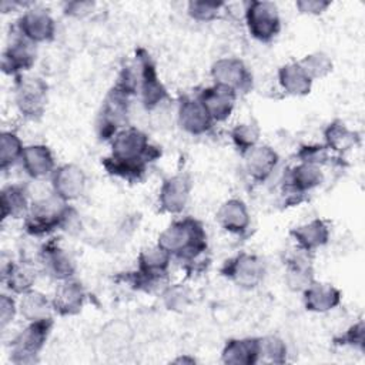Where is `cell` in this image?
<instances>
[{
    "instance_id": "1",
    "label": "cell",
    "mask_w": 365,
    "mask_h": 365,
    "mask_svg": "<svg viewBox=\"0 0 365 365\" xmlns=\"http://www.w3.org/2000/svg\"><path fill=\"white\" fill-rule=\"evenodd\" d=\"M111 153L101 160V165L110 175L128 182L143 180L150 163L161 155V150L150 144L148 135L137 127L127 125L111 140Z\"/></svg>"
},
{
    "instance_id": "2",
    "label": "cell",
    "mask_w": 365,
    "mask_h": 365,
    "mask_svg": "<svg viewBox=\"0 0 365 365\" xmlns=\"http://www.w3.org/2000/svg\"><path fill=\"white\" fill-rule=\"evenodd\" d=\"M157 244L171 257L184 262H194L208 247L204 225L194 217H184L173 221L160 232Z\"/></svg>"
},
{
    "instance_id": "3",
    "label": "cell",
    "mask_w": 365,
    "mask_h": 365,
    "mask_svg": "<svg viewBox=\"0 0 365 365\" xmlns=\"http://www.w3.org/2000/svg\"><path fill=\"white\" fill-rule=\"evenodd\" d=\"M77 211L54 194L30 205L24 218V230L31 237H44L56 230H67L77 218Z\"/></svg>"
},
{
    "instance_id": "4",
    "label": "cell",
    "mask_w": 365,
    "mask_h": 365,
    "mask_svg": "<svg viewBox=\"0 0 365 365\" xmlns=\"http://www.w3.org/2000/svg\"><path fill=\"white\" fill-rule=\"evenodd\" d=\"M173 257L158 244L145 247L137 257V269L127 272L124 279L135 289L151 291L165 279Z\"/></svg>"
},
{
    "instance_id": "5",
    "label": "cell",
    "mask_w": 365,
    "mask_h": 365,
    "mask_svg": "<svg viewBox=\"0 0 365 365\" xmlns=\"http://www.w3.org/2000/svg\"><path fill=\"white\" fill-rule=\"evenodd\" d=\"M54 321L53 318H44L31 321L23 328L10 344V361L16 365H30L37 362L41 349L44 348Z\"/></svg>"
},
{
    "instance_id": "6",
    "label": "cell",
    "mask_w": 365,
    "mask_h": 365,
    "mask_svg": "<svg viewBox=\"0 0 365 365\" xmlns=\"http://www.w3.org/2000/svg\"><path fill=\"white\" fill-rule=\"evenodd\" d=\"M48 86L34 76L20 74L14 80V103L19 113L27 120L40 118L47 106Z\"/></svg>"
},
{
    "instance_id": "7",
    "label": "cell",
    "mask_w": 365,
    "mask_h": 365,
    "mask_svg": "<svg viewBox=\"0 0 365 365\" xmlns=\"http://www.w3.org/2000/svg\"><path fill=\"white\" fill-rule=\"evenodd\" d=\"M245 24L250 34L261 41H272L281 30V19L278 7L272 1L251 0L245 3Z\"/></svg>"
},
{
    "instance_id": "8",
    "label": "cell",
    "mask_w": 365,
    "mask_h": 365,
    "mask_svg": "<svg viewBox=\"0 0 365 365\" xmlns=\"http://www.w3.org/2000/svg\"><path fill=\"white\" fill-rule=\"evenodd\" d=\"M128 100L130 97L123 94L115 87H111V90L107 93L96 120V131L100 140L110 141L120 130L127 127Z\"/></svg>"
},
{
    "instance_id": "9",
    "label": "cell",
    "mask_w": 365,
    "mask_h": 365,
    "mask_svg": "<svg viewBox=\"0 0 365 365\" xmlns=\"http://www.w3.org/2000/svg\"><path fill=\"white\" fill-rule=\"evenodd\" d=\"M135 67L138 73L141 103L147 110H154L168 98V94L164 84L158 78L153 57L143 47L135 50Z\"/></svg>"
},
{
    "instance_id": "10",
    "label": "cell",
    "mask_w": 365,
    "mask_h": 365,
    "mask_svg": "<svg viewBox=\"0 0 365 365\" xmlns=\"http://www.w3.org/2000/svg\"><path fill=\"white\" fill-rule=\"evenodd\" d=\"M221 275L244 289L257 288L265 277V264L255 255L248 252H240L227 259L221 269Z\"/></svg>"
},
{
    "instance_id": "11",
    "label": "cell",
    "mask_w": 365,
    "mask_h": 365,
    "mask_svg": "<svg viewBox=\"0 0 365 365\" xmlns=\"http://www.w3.org/2000/svg\"><path fill=\"white\" fill-rule=\"evenodd\" d=\"M210 74L214 84L224 86L237 94H245L252 88V74L245 63L237 57L215 60L210 68Z\"/></svg>"
},
{
    "instance_id": "12",
    "label": "cell",
    "mask_w": 365,
    "mask_h": 365,
    "mask_svg": "<svg viewBox=\"0 0 365 365\" xmlns=\"http://www.w3.org/2000/svg\"><path fill=\"white\" fill-rule=\"evenodd\" d=\"M177 120L178 125L191 135H202L214 125V120L197 96H182L180 98Z\"/></svg>"
},
{
    "instance_id": "13",
    "label": "cell",
    "mask_w": 365,
    "mask_h": 365,
    "mask_svg": "<svg viewBox=\"0 0 365 365\" xmlns=\"http://www.w3.org/2000/svg\"><path fill=\"white\" fill-rule=\"evenodd\" d=\"M50 178L53 194L64 202H70L81 197L87 184L86 173L77 164H63L57 167Z\"/></svg>"
},
{
    "instance_id": "14",
    "label": "cell",
    "mask_w": 365,
    "mask_h": 365,
    "mask_svg": "<svg viewBox=\"0 0 365 365\" xmlns=\"http://www.w3.org/2000/svg\"><path fill=\"white\" fill-rule=\"evenodd\" d=\"M191 188V177L185 173L167 177L158 192L160 210L168 214H180L188 202Z\"/></svg>"
},
{
    "instance_id": "15",
    "label": "cell",
    "mask_w": 365,
    "mask_h": 365,
    "mask_svg": "<svg viewBox=\"0 0 365 365\" xmlns=\"http://www.w3.org/2000/svg\"><path fill=\"white\" fill-rule=\"evenodd\" d=\"M41 269L56 281L73 278L76 274V264L71 257L54 240L47 241L37 254Z\"/></svg>"
},
{
    "instance_id": "16",
    "label": "cell",
    "mask_w": 365,
    "mask_h": 365,
    "mask_svg": "<svg viewBox=\"0 0 365 365\" xmlns=\"http://www.w3.org/2000/svg\"><path fill=\"white\" fill-rule=\"evenodd\" d=\"M17 30L21 37L37 44L51 41L56 34L54 19L43 9H29L17 20Z\"/></svg>"
},
{
    "instance_id": "17",
    "label": "cell",
    "mask_w": 365,
    "mask_h": 365,
    "mask_svg": "<svg viewBox=\"0 0 365 365\" xmlns=\"http://www.w3.org/2000/svg\"><path fill=\"white\" fill-rule=\"evenodd\" d=\"M36 61V44L20 34L4 48L1 54V70L10 76H20L30 70Z\"/></svg>"
},
{
    "instance_id": "18",
    "label": "cell",
    "mask_w": 365,
    "mask_h": 365,
    "mask_svg": "<svg viewBox=\"0 0 365 365\" xmlns=\"http://www.w3.org/2000/svg\"><path fill=\"white\" fill-rule=\"evenodd\" d=\"M195 96L204 104L214 123H220L231 115L238 94L224 86L212 84L201 88Z\"/></svg>"
},
{
    "instance_id": "19",
    "label": "cell",
    "mask_w": 365,
    "mask_h": 365,
    "mask_svg": "<svg viewBox=\"0 0 365 365\" xmlns=\"http://www.w3.org/2000/svg\"><path fill=\"white\" fill-rule=\"evenodd\" d=\"M86 289L83 284L74 278L60 281L51 298L53 311L60 317L77 315L86 302Z\"/></svg>"
},
{
    "instance_id": "20",
    "label": "cell",
    "mask_w": 365,
    "mask_h": 365,
    "mask_svg": "<svg viewBox=\"0 0 365 365\" xmlns=\"http://www.w3.org/2000/svg\"><path fill=\"white\" fill-rule=\"evenodd\" d=\"M322 180L324 174L321 171V167L307 163H298L285 171L282 188L291 195H302L318 187Z\"/></svg>"
},
{
    "instance_id": "21",
    "label": "cell",
    "mask_w": 365,
    "mask_h": 365,
    "mask_svg": "<svg viewBox=\"0 0 365 365\" xmlns=\"http://www.w3.org/2000/svg\"><path fill=\"white\" fill-rule=\"evenodd\" d=\"M244 167L250 178L255 182H264L269 178L278 165V153L269 145L257 144L244 155Z\"/></svg>"
},
{
    "instance_id": "22",
    "label": "cell",
    "mask_w": 365,
    "mask_h": 365,
    "mask_svg": "<svg viewBox=\"0 0 365 365\" xmlns=\"http://www.w3.org/2000/svg\"><path fill=\"white\" fill-rule=\"evenodd\" d=\"M342 294L332 284L314 281L302 291V301L307 311L325 314L341 304Z\"/></svg>"
},
{
    "instance_id": "23",
    "label": "cell",
    "mask_w": 365,
    "mask_h": 365,
    "mask_svg": "<svg viewBox=\"0 0 365 365\" xmlns=\"http://www.w3.org/2000/svg\"><path fill=\"white\" fill-rule=\"evenodd\" d=\"M24 171L34 180L51 177L56 170V161L51 150L44 144L26 145L20 160Z\"/></svg>"
},
{
    "instance_id": "24",
    "label": "cell",
    "mask_w": 365,
    "mask_h": 365,
    "mask_svg": "<svg viewBox=\"0 0 365 365\" xmlns=\"http://www.w3.org/2000/svg\"><path fill=\"white\" fill-rule=\"evenodd\" d=\"M215 218L222 230L235 235H244L251 222L248 208L240 198H230L224 201L220 205Z\"/></svg>"
},
{
    "instance_id": "25",
    "label": "cell",
    "mask_w": 365,
    "mask_h": 365,
    "mask_svg": "<svg viewBox=\"0 0 365 365\" xmlns=\"http://www.w3.org/2000/svg\"><path fill=\"white\" fill-rule=\"evenodd\" d=\"M37 269L30 262H14L11 258L1 264V281L13 294L21 295L30 289L36 282Z\"/></svg>"
},
{
    "instance_id": "26",
    "label": "cell",
    "mask_w": 365,
    "mask_h": 365,
    "mask_svg": "<svg viewBox=\"0 0 365 365\" xmlns=\"http://www.w3.org/2000/svg\"><path fill=\"white\" fill-rule=\"evenodd\" d=\"M289 235L297 242V247L305 252H314L329 241V227L327 221L315 218L302 225L289 230Z\"/></svg>"
},
{
    "instance_id": "27",
    "label": "cell",
    "mask_w": 365,
    "mask_h": 365,
    "mask_svg": "<svg viewBox=\"0 0 365 365\" xmlns=\"http://www.w3.org/2000/svg\"><path fill=\"white\" fill-rule=\"evenodd\" d=\"M0 210L3 221L7 218H26L30 210L27 187L23 184H10L3 187L0 194Z\"/></svg>"
},
{
    "instance_id": "28",
    "label": "cell",
    "mask_w": 365,
    "mask_h": 365,
    "mask_svg": "<svg viewBox=\"0 0 365 365\" xmlns=\"http://www.w3.org/2000/svg\"><path fill=\"white\" fill-rule=\"evenodd\" d=\"M305 251L298 248L297 254H292L285 261V282L291 291L302 292L314 279V269L307 258Z\"/></svg>"
},
{
    "instance_id": "29",
    "label": "cell",
    "mask_w": 365,
    "mask_h": 365,
    "mask_svg": "<svg viewBox=\"0 0 365 365\" xmlns=\"http://www.w3.org/2000/svg\"><path fill=\"white\" fill-rule=\"evenodd\" d=\"M221 361L227 365L258 364V338H231L225 342Z\"/></svg>"
},
{
    "instance_id": "30",
    "label": "cell",
    "mask_w": 365,
    "mask_h": 365,
    "mask_svg": "<svg viewBox=\"0 0 365 365\" xmlns=\"http://www.w3.org/2000/svg\"><path fill=\"white\" fill-rule=\"evenodd\" d=\"M359 134L351 130L344 121L334 120L324 128V145L336 153L345 154L359 144Z\"/></svg>"
},
{
    "instance_id": "31",
    "label": "cell",
    "mask_w": 365,
    "mask_h": 365,
    "mask_svg": "<svg viewBox=\"0 0 365 365\" xmlns=\"http://www.w3.org/2000/svg\"><path fill=\"white\" fill-rule=\"evenodd\" d=\"M278 83L287 94L302 97L309 94L314 81L302 71L299 64L295 61L287 63L278 68Z\"/></svg>"
},
{
    "instance_id": "32",
    "label": "cell",
    "mask_w": 365,
    "mask_h": 365,
    "mask_svg": "<svg viewBox=\"0 0 365 365\" xmlns=\"http://www.w3.org/2000/svg\"><path fill=\"white\" fill-rule=\"evenodd\" d=\"M20 297L21 298L17 304L19 314L27 322L51 317V311H53L51 299H48L44 294H41L36 289H30V291L21 294Z\"/></svg>"
},
{
    "instance_id": "33",
    "label": "cell",
    "mask_w": 365,
    "mask_h": 365,
    "mask_svg": "<svg viewBox=\"0 0 365 365\" xmlns=\"http://www.w3.org/2000/svg\"><path fill=\"white\" fill-rule=\"evenodd\" d=\"M287 361V345L277 335L258 338V362L284 364Z\"/></svg>"
},
{
    "instance_id": "34",
    "label": "cell",
    "mask_w": 365,
    "mask_h": 365,
    "mask_svg": "<svg viewBox=\"0 0 365 365\" xmlns=\"http://www.w3.org/2000/svg\"><path fill=\"white\" fill-rule=\"evenodd\" d=\"M302 71L312 80H319L327 77L332 71V60L331 57L324 51H314L302 57L299 61H297Z\"/></svg>"
},
{
    "instance_id": "35",
    "label": "cell",
    "mask_w": 365,
    "mask_h": 365,
    "mask_svg": "<svg viewBox=\"0 0 365 365\" xmlns=\"http://www.w3.org/2000/svg\"><path fill=\"white\" fill-rule=\"evenodd\" d=\"M24 145L20 137L13 131H3L0 134V168L6 171L21 160Z\"/></svg>"
},
{
    "instance_id": "36",
    "label": "cell",
    "mask_w": 365,
    "mask_h": 365,
    "mask_svg": "<svg viewBox=\"0 0 365 365\" xmlns=\"http://www.w3.org/2000/svg\"><path fill=\"white\" fill-rule=\"evenodd\" d=\"M259 134L261 131L255 121L240 123L230 133L232 144L235 145V148L240 151L241 155H244L248 150H251L258 144Z\"/></svg>"
},
{
    "instance_id": "37",
    "label": "cell",
    "mask_w": 365,
    "mask_h": 365,
    "mask_svg": "<svg viewBox=\"0 0 365 365\" xmlns=\"http://www.w3.org/2000/svg\"><path fill=\"white\" fill-rule=\"evenodd\" d=\"M222 7H224L222 1L192 0V1H188L187 4V13L191 19L197 21H212L220 16Z\"/></svg>"
},
{
    "instance_id": "38",
    "label": "cell",
    "mask_w": 365,
    "mask_h": 365,
    "mask_svg": "<svg viewBox=\"0 0 365 365\" xmlns=\"http://www.w3.org/2000/svg\"><path fill=\"white\" fill-rule=\"evenodd\" d=\"M163 301H164V305L167 307V309L175 311V312H182L188 308L191 298H190V292L185 287H182L181 284H175V285H168L163 291Z\"/></svg>"
},
{
    "instance_id": "39",
    "label": "cell",
    "mask_w": 365,
    "mask_h": 365,
    "mask_svg": "<svg viewBox=\"0 0 365 365\" xmlns=\"http://www.w3.org/2000/svg\"><path fill=\"white\" fill-rule=\"evenodd\" d=\"M365 325L364 321L359 319L358 322L352 324L348 329L334 338V344L339 346H352L359 351H364L365 346Z\"/></svg>"
},
{
    "instance_id": "40",
    "label": "cell",
    "mask_w": 365,
    "mask_h": 365,
    "mask_svg": "<svg viewBox=\"0 0 365 365\" xmlns=\"http://www.w3.org/2000/svg\"><path fill=\"white\" fill-rule=\"evenodd\" d=\"M328 151L329 150L324 144H309V145H302L297 153V157L299 158V163L314 164L319 167L328 163L329 160Z\"/></svg>"
},
{
    "instance_id": "41",
    "label": "cell",
    "mask_w": 365,
    "mask_h": 365,
    "mask_svg": "<svg viewBox=\"0 0 365 365\" xmlns=\"http://www.w3.org/2000/svg\"><path fill=\"white\" fill-rule=\"evenodd\" d=\"M101 331H103L101 334L104 338V344L108 346L118 348V346H123L124 344H127V341H128L127 334H130V329L124 322L113 321Z\"/></svg>"
},
{
    "instance_id": "42",
    "label": "cell",
    "mask_w": 365,
    "mask_h": 365,
    "mask_svg": "<svg viewBox=\"0 0 365 365\" xmlns=\"http://www.w3.org/2000/svg\"><path fill=\"white\" fill-rule=\"evenodd\" d=\"M17 312H19V307H17L16 301L7 294H1V297H0V327H1V329H4L14 319Z\"/></svg>"
},
{
    "instance_id": "43",
    "label": "cell",
    "mask_w": 365,
    "mask_h": 365,
    "mask_svg": "<svg viewBox=\"0 0 365 365\" xmlns=\"http://www.w3.org/2000/svg\"><path fill=\"white\" fill-rule=\"evenodd\" d=\"M96 7L94 1H88V0H76V1H67L63 6V11L66 16L70 17H76V19H81L87 14H90Z\"/></svg>"
},
{
    "instance_id": "44",
    "label": "cell",
    "mask_w": 365,
    "mask_h": 365,
    "mask_svg": "<svg viewBox=\"0 0 365 365\" xmlns=\"http://www.w3.org/2000/svg\"><path fill=\"white\" fill-rule=\"evenodd\" d=\"M331 6V1L327 0H298L295 3V7L302 14H311L318 16L327 11V9Z\"/></svg>"
},
{
    "instance_id": "45",
    "label": "cell",
    "mask_w": 365,
    "mask_h": 365,
    "mask_svg": "<svg viewBox=\"0 0 365 365\" xmlns=\"http://www.w3.org/2000/svg\"><path fill=\"white\" fill-rule=\"evenodd\" d=\"M174 362H190V364H194L195 362V359H192V358H187V356H184V358H178V359H175Z\"/></svg>"
}]
</instances>
